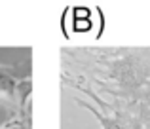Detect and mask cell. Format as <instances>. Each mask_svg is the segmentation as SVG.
Here are the masks:
<instances>
[{
  "label": "cell",
  "instance_id": "cell-3",
  "mask_svg": "<svg viewBox=\"0 0 150 129\" xmlns=\"http://www.w3.org/2000/svg\"><path fill=\"white\" fill-rule=\"evenodd\" d=\"M0 129H30V91H25L17 101V112L8 122H4Z\"/></svg>",
  "mask_w": 150,
  "mask_h": 129
},
{
  "label": "cell",
  "instance_id": "cell-1",
  "mask_svg": "<svg viewBox=\"0 0 150 129\" xmlns=\"http://www.w3.org/2000/svg\"><path fill=\"white\" fill-rule=\"evenodd\" d=\"M74 63L91 70L95 84L114 99L150 104V48L65 49Z\"/></svg>",
  "mask_w": 150,
  "mask_h": 129
},
{
  "label": "cell",
  "instance_id": "cell-2",
  "mask_svg": "<svg viewBox=\"0 0 150 129\" xmlns=\"http://www.w3.org/2000/svg\"><path fill=\"white\" fill-rule=\"evenodd\" d=\"M61 78L67 85L78 89L86 97H89V101L82 99V97H74V101L80 106L88 108L97 118V122L103 129H150L148 103H127V101H120V99L105 101L99 93L86 87L80 82L70 80L65 72L61 74Z\"/></svg>",
  "mask_w": 150,
  "mask_h": 129
}]
</instances>
